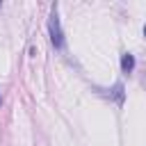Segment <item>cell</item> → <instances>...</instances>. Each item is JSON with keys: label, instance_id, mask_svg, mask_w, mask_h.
I'll use <instances>...</instances> for the list:
<instances>
[{"label": "cell", "instance_id": "obj_4", "mask_svg": "<svg viewBox=\"0 0 146 146\" xmlns=\"http://www.w3.org/2000/svg\"><path fill=\"white\" fill-rule=\"evenodd\" d=\"M0 103H2V96H0Z\"/></svg>", "mask_w": 146, "mask_h": 146}, {"label": "cell", "instance_id": "obj_2", "mask_svg": "<svg viewBox=\"0 0 146 146\" xmlns=\"http://www.w3.org/2000/svg\"><path fill=\"white\" fill-rule=\"evenodd\" d=\"M132 68H135V57L130 52H123L121 55V71L123 73H132Z\"/></svg>", "mask_w": 146, "mask_h": 146}, {"label": "cell", "instance_id": "obj_3", "mask_svg": "<svg viewBox=\"0 0 146 146\" xmlns=\"http://www.w3.org/2000/svg\"><path fill=\"white\" fill-rule=\"evenodd\" d=\"M144 36H146V25H144Z\"/></svg>", "mask_w": 146, "mask_h": 146}, {"label": "cell", "instance_id": "obj_1", "mask_svg": "<svg viewBox=\"0 0 146 146\" xmlns=\"http://www.w3.org/2000/svg\"><path fill=\"white\" fill-rule=\"evenodd\" d=\"M48 32H50V41L57 50L64 48V34H62V25H59V14H57V5L52 7L50 11V18H48Z\"/></svg>", "mask_w": 146, "mask_h": 146}]
</instances>
